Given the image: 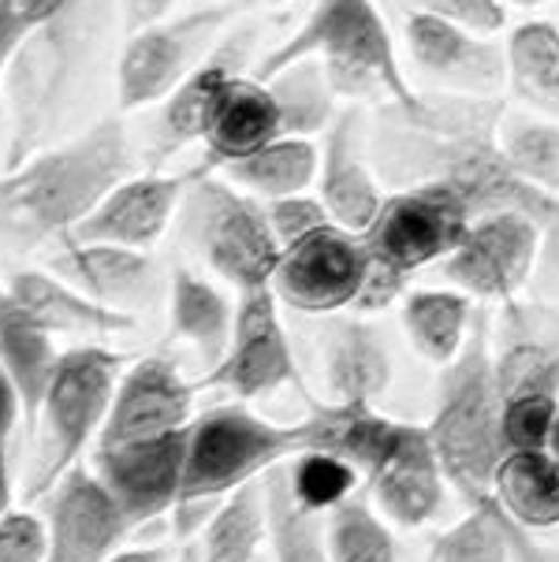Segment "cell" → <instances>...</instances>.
Instances as JSON below:
<instances>
[{"mask_svg":"<svg viewBox=\"0 0 559 562\" xmlns=\"http://www.w3.org/2000/svg\"><path fill=\"white\" fill-rule=\"evenodd\" d=\"M239 294H227L221 283L205 280L191 269H176L168 280V328L172 339L187 342L205 366H216L232 342Z\"/></svg>","mask_w":559,"mask_h":562,"instance_id":"obj_28","label":"cell"},{"mask_svg":"<svg viewBox=\"0 0 559 562\" xmlns=\"http://www.w3.org/2000/svg\"><path fill=\"white\" fill-rule=\"evenodd\" d=\"M123 369H127L123 355L98 347V342H79V347L60 350L34 425L37 447L34 465L26 473L31 499H45V492L79 465L82 451L98 443Z\"/></svg>","mask_w":559,"mask_h":562,"instance_id":"obj_6","label":"cell"},{"mask_svg":"<svg viewBox=\"0 0 559 562\" xmlns=\"http://www.w3.org/2000/svg\"><path fill=\"white\" fill-rule=\"evenodd\" d=\"M291 481V492L302 507L310 510H333L339 499H347L350 492L358 488V473L350 470L347 462L333 459V454H321V451H302L291 462H283Z\"/></svg>","mask_w":559,"mask_h":562,"instance_id":"obj_39","label":"cell"},{"mask_svg":"<svg viewBox=\"0 0 559 562\" xmlns=\"http://www.w3.org/2000/svg\"><path fill=\"white\" fill-rule=\"evenodd\" d=\"M187 432L191 428L154 436V440L93 447L90 470L127 514L131 529H142L176 510L187 473Z\"/></svg>","mask_w":559,"mask_h":562,"instance_id":"obj_14","label":"cell"},{"mask_svg":"<svg viewBox=\"0 0 559 562\" xmlns=\"http://www.w3.org/2000/svg\"><path fill=\"white\" fill-rule=\"evenodd\" d=\"M265 503H269L272 562H333V551H328V514L302 507L295 492H291L283 465L265 473Z\"/></svg>","mask_w":559,"mask_h":562,"instance_id":"obj_36","label":"cell"},{"mask_svg":"<svg viewBox=\"0 0 559 562\" xmlns=\"http://www.w3.org/2000/svg\"><path fill=\"white\" fill-rule=\"evenodd\" d=\"M321 168V142L317 138H291L280 135L269 146L254 149L250 157H239L221 168L224 179L243 187L246 194L261 198V202H277V198L302 194V190L317 187Z\"/></svg>","mask_w":559,"mask_h":562,"instance_id":"obj_32","label":"cell"},{"mask_svg":"<svg viewBox=\"0 0 559 562\" xmlns=\"http://www.w3.org/2000/svg\"><path fill=\"white\" fill-rule=\"evenodd\" d=\"M556 414H559V398H545V395L504 398L500 428H504L507 451H541V447H548Z\"/></svg>","mask_w":559,"mask_h":562,"instance_id":"obj_40","label":"cell"},{"mask_svg":"<svg viewBox=\"0 0 559 562\" xmlns=\"http://www.w3.org/2000/svg\"><path fill=\"white\" fill-rule=\"evenodd\" d=\"M53 272L71 280L75 288L98 299L101 306L120 313H135L157 291L149 250H131V246L116 243L64 239L60 254L53 261Z\"/></svg>","mask_w":559,"mask_h":562,"instance_id":"obj_22","label":"cell"},{"mask_svg":"<svg viewBox=\"0 0 559 562\" xmlns=\"http://www.w3.org/2000/svg\"><path fill=\"white\" fill-rule=\"evenodd\" d=\"M210 165L198 171H131L123 183L109 190V198L82 221L79 232L71 239H90V243H116L131 246V250H154L165 239L168 224L176 221V213H183V202L191 194L194 179Z\"/></svg>","mask_w":559,"mask_h":562,"instance_id":"obj_18","label":"cell"},{"mask_svg":"<svg viewBox=\"0 0 559 562\" xmlns=\"http://www.w3.org/2000/svg\"><path fill=\"white\" fill-rule=\"evenodd\" d=\"M265 82H269L280 109V135L321 138L344 109L336 82L328 79L325 64L314 60V56L283 64L272 75H265Z\"/></svg>","mask_w":559,"mask_h":562,"instance_id":"obj_33","label":"cell"},{"mask_svg":"<svg viewBox=\"0 0 559 562\" xmlns=\"http://www.w3.org/2000/svg\"><path fill=\"white\" fill-rule=\"evenodd\" d=\"M448 477L433 443L429 425L403 422L392 451L377 465L373 477H366V492L373 507L392 521L395 529H422L444 510L448 499Z\"/></svg>","mask_w":559,"mask_h":562,"instance_id":"obj_19","label":"cell"},{"mask_svg":"<svg viewBox=\"0 0 559 562\" xmlns=\"http://www.w3.org/2000/svg\"><path fill=\"white\" fill-rule=\"evenodd\" d=\"M548 454L559 462V414H556V425H552V436H548Z\"/></svg>","mask_w":559,"mask_h":562,"instance_id":"obj_51","label":"cell"},{"mask_svg":"<svg viewBox=\"0 0 559 562\" xmlns=\"http://www.w3.org/2000/svg\"><path fill=\"white\" fill-rule=\"evenodd\" d=\"M306 56L325 64L344 101L414 104L422 98L418 86L406 79L395 37L373 0H317L291 37L254 64V75L265 79Z\"/></svg>","mask_w":559,"mask_h":562,"instance_id":"obj_4","label":"cell"},{"mask_svg":"<svg viewBox=\"0 0 559 562\" xmlns=\"http://www.w3.org/2000/svg\"><path fill=\"white\" fill-rule=\"evenodd\" d=\"M0 562H45V521L34 510H12L0 521Z\"/></svg>","mask_w":559,"mask_h":562,"instance_id":"obj_43","label":"cell"},{"mask_svg":"<svg viewBox=\"0 0 559 562\" xmlns=\"http://www.w3.org/2000/svg\"><path fill=\"white\" fill-rule=\"evenodd\" d=\"M295 425L302 436V451L333 454V459L347 462L362 481L373 477L403 428V422L381 414L377 406L333 403V398L310 403V414Z\"/></svg>","mask_w":559,"mask_h":562,"instance_id":"obj_23","label":"cell"},{"mask_svg":"<svg viewBox=\"0 0 559 562\" xmlns=\"http://www.w3.org/2000/svg\"><path fill=\"white\" fill-rule=\"evenodd\" d=\"M369 280V254L358 232L339 224L317 227L306 239L283 246L272 291L283 310L310 317H336L355 310Z\"/></svg>","mask_w":559,"mask_h":562,"instance_id":"obj_11","label":"cell"},{"mask_svg":"<svg viewBox=\"0 0 559 562\" xmlns=\"http://www.w3.org/2000/svg\"><path fill=\"white\" fill-rule=\"evenodd\" d=\"M250 562H272V559H261V555H258V559H250Z\"/></svg>","mask_w":559,"mask_h":562,"instance_id":"obj_54","label":"cell"},{"mask_svg":"<svg viewBox=\"0 0 559 562\" xmlns=\"http://www.w3.org/2000/svg\"><path fill=\"white\" fill-rule=\"evenodd\" d=\"M492 361H496L500 398H559V306L507 302Z\"/></svg>","mask_w":559,"mask_h":562,"instance_id":"obj_20","label":"cell"},{"mask_svg":"<svg viewBox=\"0 0 559 562\" xmlns=\"http://www.w3.org/2000/svg\"><path fill=\"white\" fill-rule=\"evenodd\" d=\"M481 306L459 288H414L403 294V331L429 366H451L467 347Z\"/></svg>","mask_w":559,"mask_h":562,"instance_id":"obj_30","label":"cell"},{"mask_svg":"<svg viewBox=\"0 0 559 562\" xmlns=\"http://www.w3.org/2000/svg\"><path fill=\"white\" fill-rule=\"evenodd\" d=\"M265 209H269V224H272V232H277L280 246H291V243L306 239V235H314L317 227L336 224L325 202L317 198V190L277 198V202H265Z\"/></svg>","mask_w":559,"mask_h":562,"instance_id":"obj_41","label":"cell"},{"mask_svg":"<svg viewBox=\"0 0 559 562\" xmlns=\"http://www.w3.org/2000/svg\"><path fill=\"white\" fill-rule=\"evenodd\" d=\"M317 198L347 232L362 235L381 213L388 187L373 160V112L358 101L339 109L333 127L321 135Z\"/></svg>","mask_w":559,"mask_h":562,"instance_id":"obj_15","label":"cell"},{"mask_svg":"<svg viewBox=\"0 0 559 562\" xmlns=\"http://www.w3.org/2000/svg\"><path fill=\"white\" fill-rule=\"evenodd\" d=\"M198 384L165 355H146L123 369L98 443H135L183 432L194 422ZM93 443V447H98Z\"/></svg>","mask_w":559,"mask_h":562,"instance_id":"obj_17","label":"cell"},{"mask_svg":"<svg viewBox=\"0 0 559 562\" xmlns=\"http://www.w3.org/2000/svg\"><path fill=\"white\" fill-rule=\"evenodd\" d=\"M15 299L31 310V317L53 336H79V339H101L120 336L135 328V313H120L101 306L87 291H79L60 272L23 269L8 280Z\"/></svg>","mask_w":559,"mask_h":562,"instance_id":"obj_24","label":"cell"},{"mask_svg":"<svg viewBox=\"0 0 559 562\" xmlns=\"http://www.w3.org/2000/svg\"><path fill=\"white\" fill-rule=\"evenodd\" d=\"M500 146L529 183L559 198V120L534 116V112H504Z\"/></svg>","mask_w":559,"mask_h":562,"instance_id":"obj_38","label":"cell"},{"mask_svg":"<svg viewBox=\"0 0 559 562\" xmlns=\"http://www.w3.org/2000/svg\"><path fill=\"white\" fill-rule=\"evenodd\" d=\"M500 507H504L518 526L541 532L559 526V462L541 451H507L492 481Z\"/></svg>","mask_w":559,"mask_h":562,"instance_id":"obj_34","label":"cell"},{"mask_svg":"<svg viewBox=\"0 0 559 562\" xmlns=\"http://www.w3.org/2000/svg\"><path fill=\"white\" fill-rule=\"evenodd\" d=\"M179 0H120V19H123V31H142L149 23H160L176 12Z\"/></svg>","mask_w":559,"mask_h":562,"instance_id":"obj_46","label":"cell"},{"mask_svg":"<svg viewBox=\"0 0 559 562\" xmlns=\"http://www.w3.org/2000/svg\"><path fill=\"white\" fill-rule=\"evenodd\" d=\"M425 562H559V548L541 544L511 514L470 507L455 526L433 537Z\"/></svg>","mask_w":559,"mask_h":562,"instance_id":"obj_27","label":"cell"},{"mask_svg":"<svg viewBox=\"0 0 559 562\" xmlns=\"http://www.w3.org/2000/svg\"><path fill=\"white\" fill-rule=\"evenodd\" d=\"M500 417H504V398H500L496 361H492V317L481 306L467 347L440 373L429 432L451 492L467 507L507 514L492 492L496 470L507 454Z\"/></svg>","mask_w":559,"mask_h":562,"instance_id":"obj_3","label":"cell"},{"mask_svg":"<svg viewBox=\"0 0 559 562\" xmlns=\"http://www.w3.org/2000/svg\"><path fill=\"white\" fill-rule=\"evenodd\" d=\"M79 4L82 0H15L19 15H23V23L31 26V34L56 23V19H64L71 8H79Z\"/></svg>","mask_w":559,"mask_h":562,"instance_id":"obj_47","label":"cell"},{"mask_svg":"<svg viewBox=\"0 0 559 562\" xmlns=\"http://www.w3.org/2000/svg\"><path fill=\"white\" fill-rule=\"evenodd\" d=\"M31 37V26L23 23L15 0H0V160H8L4 135H8V79H12V64L23 42Z\"/></svg>","mask_w":559,"mask_h":562,"instance_id":"obj_44","label":"cell"},{"mask_svg":"<svg viewBox=\"0 0 559 562\" xmlns=\"http://www.w3.org/2000/svg\"><path fill=\"white\" fill-rule=\"evenodd\" d=\"M302 454L299 425H277L246 403H224L198 414L187 432V473L179 503L224 499ZM176 503V507H179Z\"/></svg>","mask_w":559,"mask_h":562,"instance_id":"obj_8","label":"cell"},{"mask_svg":"<svg viewBox=\"0 0 559 562\" xmlns=\"http://www.w3.org/2000/svg\"><path fill=\"white\" fill-rule=\"evenodd\" d=\"M288 0H243V8H283Z\"/></svg>","mask_w":559,"mask_h":562,"instance_id":"obj_53","label":"cell"},{"mask_svg":"<svg viewBox=\"0 0 559 562\" xmlns=\"http://www.w3.org/2000/svg\"><path fill=\"white\" fill-rule=\"evenodd\" d=\"M545 235L515 209L473 216L462 243L440 261L448 288L467 291L478 306H507L537 280Z\"/></svg>","mask_w":559,"mask_h":562,"instance_id":"obj_10","label":"cell"},{"mask_svg":"<svg viewBox=\"0 0 559 562\" xmlns=\"http://www.w3.org/2000/svg\"><path fill=\"white\" fill-rule=\"evenodd\" d=\"M183 224L210 272L235 294L272 288L283 246L261 198L205 168L183 202Z\"/></svg>","mask_w":559,"mask_h":562,"instance_id":"obj_7","label":"cell"},{"mask_svg":"<svg viewBox=\"0 0 559 562\" xmlns=\"http://www.w3.org/2000/svg\"><path fill=\"white\" fill-rule=\"evenodd\" d=\"M507 93L523 112L559 120V26L526 19L507 34Z\"/></svg>","mask_w":559,"mask_h":562,"instance_id":"obj_31","label":"cell"},{"mask_svg":"<svg viewBox=\"0 0 559 562\" xmlns=\"http://www.w3.org/2000/svg\"><path fill=\"white\" fill-rule=\"evenodd\" d=\"M45 562H109L131 532L98 473L75 465L45 492Z\"/></svg>","mask_w":559,"mask_h":562,"instance_id":"obj_16","label":"cell"},{"mask_svg":"<svg viewBox=\"0 0 559 562\" xmlns=\"http://www.w3.org/2000/svg\"><path fill=\"white\" fill-rule=\"evenodd\" d=\"M179 551L165 544H138V548H120L109 562H176Z\"/></svg>","mask_w":559,"mask_h":562,"instance_id":"obj_48","label":"cell"},{"mask_svg":"<svg viewBox=\"0 0 559 562\" xmlns=\"http://www.w3.org/2000/svg\"><path fill=\"white\" fill-rule=\"evenodd\" d=\"M414 8L478 34L500 37V31H507V0H414Z\"/></svg>","mask_w":559,"mask_h":562,"instance_id":"obj_42","label":"cell"},{"mask_svg":"<svg viewBox=\"0 0 559 562\" xmlns=\"http://www.w3.org/2000/svg\"><path fill=\"white\" fill-rule=\"evenodd\" d=\"M403 45L411 68L437 93L459 98H500L507 90V42L478 34L422 8H411L403 23Z\"/></svg>","mask_w":559,"mask_h":562,"instance_id":"obj_12","label":"cell"},{"mask_svg":"<svg viewBox=\"0 0 559 562\" xmlns=\"http://www.w3.org/2000/svg\"><path fill=\"white\" fill-rule=\"evenodd\" d=\"M235 8L205 4L183 15H168L123 37L116 56L120 112L154 109L210 56L232 31Z\"/></svg>","mask_w":559,"mask_h":562,"instance_id":"obj_9","label":"cell"},{"mask_svg":"<svg viewBox=\"0 0 559 562\" xmlns=\"http://www.w3.org/2000/svg\"><path fill=\"white\" fill-rule=\"evenodd\" d=\"M541 4H548V0H507V8H523V12H534Z\"/></svg>","mask_w":559,"mask_h":562,"instance_id":"obj_52","label":"cell"},{"mask_svg":"<svg viewBox=\"0 0 559 562\" xmlns=\"http://www.w3.org/2000/svg\"><path fill=\"white\" fill-rule=\"evenodd\" d=\"M328 551L333 562H403L392 521L362 492H350L328 510Z\"/></svg>","mask_w":559,"mask_h":562,"instance_id":"obj_37","label":"cell"},{"mask_svg":"<svg viewBox=\"0 0 559 562\" xmlns=\"http://www.w3.org/2000/svg\"><path fill=\"white\" fill-rule=\"evenodd\" d=\"M176 562H210V559H205V551L198 548V540H187V544H179Z\"/></svg>","mask_w":559,"mask_h":562,"instance_id":"obj_50","label":"cell"},{"mask_svg":"<svg viewBox=\"0 0 559 562\" xmlns=\"http://www.w3.org/2000/svg\"><path fill=\"white\" fill-rule=\"evenodd\" d=\"M473 224L470 205L448 183L388 190L381 213L362 232L369 280L355 313H381L406 294V283L433 269L462 243Z\"/></svg>","mask_w":559,"mask_h":562,"instance_id":"obj_5","label":"cell"},{"mask_svg":"<svg viewBox=\"0 0 559 562\" xmlns=\"http://www.w3.org/2000/svg\"><path fill=\"white\" fill-rule=\"evenodd\" d=\"M280 310L283 306L272 288L243 291L232 342L198 387H224L239 403H258L288 384L299 387V361Z\"/></svg>","mask_w":559,"mask_h":562,"instance_id":"obj_13","label":"cell"},{"mask_svg":"<svg viewBox=\"0 0 559 562\" xmlns=\"http://www.w3.org/2000/svg\"><path fill=\"white\" fill-rule=\"evenodd\" d=\"M272 138H280L277 98H272L269 82L246 71L221 93L198 146L205 149V165L224 168L239 157H250L254 149L269 146Z\"/></svg>","mask_w":559,"mask_h":562,"instance_id":"obj_25","label":"cell"},{"mask_svg":"<svg viewBox=\"0 0 559 562\" xmlns=\"http://www.w3.org/2000/svg\"><path fill=\"white\" fill-rule=\"evenodd\" d=\"M135 171L127 123L101 116L79 135L37 146L0 176V232L19 243L71 239L109 190Z\"/></svg>","mask_w":559,"mask_h":562,"instance_id":"obj_2","label":"cell"},{"mask_svg":"<svg viewBox=\"0 0 559 562\" xmlns=\"http://www.w3.org/2000/svg\"><path fill=\"white\" fill-rule=\"evenodd\" d=\"M56 336L45 331L42 324L31 317V310L15 299V291L8 283H0V361L12 373L19 395L26 406V428L34 432L37 425V409H42L45 387L56 369Z\"/></svg>","mask_w":559,"mask_h":562,"instance_id":"obj_29","label":"cell"},{"mask_svg":"<svg viewBox=\"0 0 559 562\" xmlns=\"http://www.w3.org/2000/svg\"><path fill=\"white\" fill-rule=\"evenodd\" d=\"M12 503H15V477H12V473L0 470V521H4L8 514L15 510Z\"/></svg>","mask_w":559,"mask_h":562,"instance_id":"obj_49","label":"cell"},{"mask_svg":"<svg viewBox=\"0 0 559 562\" xmlns=\"http://www.w3.org/2000/svg\"><path fill=\"white\" fill-rule=\"evenodd\" d=\"M261 544H269L265 477L227 492L198 537V548L210 562H250L261 555Z\"/></svg>","mask_w":559,"mask_h":562,"instance_id":"obj_35","label":"cell"},{"mask_svg":"<svg viewBox=\"0 0 559 562\" xmlns=\"http://www.w3.org/2000/svg\"><path fill=\"white\" fill-rule=\"evenodd\" d=\"M19 428H26V406L19 395L12 373L0 361V470L15 477V436Z\"/></svg>","mask_w":559,"mask_h":562,"instance_id":"obj_45","label":"cell"},{"mask_svg":"<svg viewBox=\"0 0 559 562\" xmlns=\"http://www.w3.org/2000/svg\"><path fill=\"white\" fill-rule=\"evenodd\" d=\"M246 60H250V34H246L243 26H232V31L224 34V42L160 101V112L154 123V146H157L154 160H160L165 154H176V149L191 146V142H202L205 123H210L221 93L239 79V75H246L243 71Z\"/></svg>","mask_w":559,"mask_h":562,"instance_id":"obj_21","label":"cell"},{"mask_svg":"<svg viewBox=\"0 0 559 562\" xmlns=\"http://www.w3.org/2000/svg\"><path fill=\"white\" fill-rule=\"evenodd\" d=\"M500 98L422 90L414 104H373V160L388 190L448 183L473 216L515 209L545 235L537 288L559 299V198L534 187L500 146Z\"/></svg>","mask_w":559,"mask_h":562,"instance_id":"obj_1","label":"cell"},{"mask_svg":"<svg viewBox=\"0 0 559 562\" xmlns=\"http://www.w3.org/2000/svg\"><path fill=\"white\" fill-rule=\"evenodd\" d=\"M392 384V350L362 317H344L325 336V387L333 403L373 406Z\"/></svg>","mask_w":559,"mask_h":562,"instance_id":"obj_26","label":"cell"}]
</instances>
